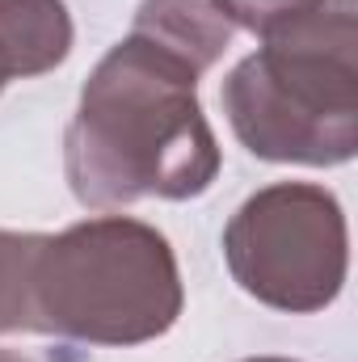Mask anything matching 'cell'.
Masks as SVG:
<instances>
[{"mask_svg": "<svg viewBox=\"0 0 358 362\" xmlns=\"http://www.w3.org/2000/svg\"><path fill=\"white\" fill-rule=\"evenodd\" d=\"M64 173L76 202L93 211L207 194L219 177V144L198 105V76L127 34L81 89Z\"/></svg>", "mask_w": 358, "mask_h": 362, "instance_id": "obj_1", "label": "cell"}, {"mask_svg": "<svg viewBox=\"0 0 358 362\" xmlns=\"http://www.w3.org/2000/svg\"><path fill=\"white\" fill-rule=\"evenodd\" d=\"M236 139L274 165L333 169L358 152V4L321 0L262 34L224 81Z\"/></svg>", "mask_w": 358, "mask_h": 362, "instance_id": "obj_2", "label": "cell"}, {"mask_svg": "<svg viewBox=\"0 0 358 362\" xmlns=\"http://www.w3.org/2000/svg\"><path fill=\"white\" fill-rule=\"evenodd\" d=\"M185 308L169 240L139 219L97 215L42 240L34 270L38 333L89 346H144Z\"/></svg>", "mask_w": 358, "mask_h": 362, "instance_id": "obj_3", "label": "cell"}, {"mask_svg": "<svg viewBox=\"0 0 358 362\" xmlns=\"http://www.w3.org/2000/svg\"><path fill=\"white\" fill-rule=\"evenodd\" d=\"M232 282L274 312L308 316L329 308L350 270L342 202L312 181H274L241 202L224 228Z\"/></svg>", "mask_w": 358, "mask_h": 362, "instance_id": "obj_4", "label": "cell"}, {"mask_svg": "<svg viewBox=\"0 0 358 362\" xmlns=\"http://www.w3.org/2000/svg\"><path fill=\"white\" fill-rule=\"evenodd\" d=\"M232 34H236V21L224 0H144L131 21V38L178 59L194 76L215 68Z\"/></svg>", "mask_w": 358, "mask_h": 362, "instance_id": "obj_5", "label": "cell"}, {"mask_svg": "<svg viewBox=\"0 0 358 362\" xmlns=\"http://www.w3.org/2000/svg\"><path fill=\"white\" fill-rule=\"evenodd\" d=\"M72 51L64 0H0V85L42 76Z\"/></svg>", "mask_w": 358, "mask_h": 362, "instance_id": "obj_6", "label": "cell"}, {"mask_svg": "<svg viewBox=\"0 0 358 362\" xmlns=\"http://www.w3.org/2000/svg\"><path fill=\"white\" fill-rule=\"evenodd\" d=\"M38 232L0 228V333H38L34 316V270L42 253Z\"/></svg>", "mask_w": 358, "mask_h": 362, "instance_id": "obj_7", "label": "cell"}, {"mask_svg": "<svg viewBox=\"0 0 358 362\" xmlns=\"http://www.w3.org/2000/svg\"><path fill=\"white\" fill-rule=\"evenodd\" d=\"M224 4H228V13L241 30L266 34L278 21H291V17L308 13L312 4H321V0H224Z\"/></svg>", "mask_w": 358, "mask_h": 362, "instance_id": "obj_8", "label": "cell"}, {"mask_svg": "<svg viewBox=\"0 0 358 362\" xmlns=\"http://www.w3.org/2000/svg\"><path fill=\"white\" fill-rule=\"evenodd\" d=\"M0 362H30V358H21L17 350H0Z\"/></svg>", "mask_w": 358, "mask_h": 362, "instance_id": "obj_9", "label": "cell"}, {"mask_svg": "<svg viewBox=\"0 0 358 362\" xmlns=\"http://www.w3.org/2000/svg\"><path fill=\"white\" fill-rule=\"evenodd\" d=\"M245 362H291V358H245Z\"/></svg>", "mask_w": 358, "mask_h": 362, "instance_id": "obj_10", "label": "cell"}, {"mask_svg": "<svg viewBox=\"0 0 358 362\" xmlns=\"http://www.w3.org/2000/svg\"><path fill=\"white\" fill-rule=\"evenodd\" d=\"M0 89H4V85H0Z\"/></svg>", "mask_w": 358, "mask_h": 362, "instance_id": "obj_11", "label": "cell"}]
</instances>
